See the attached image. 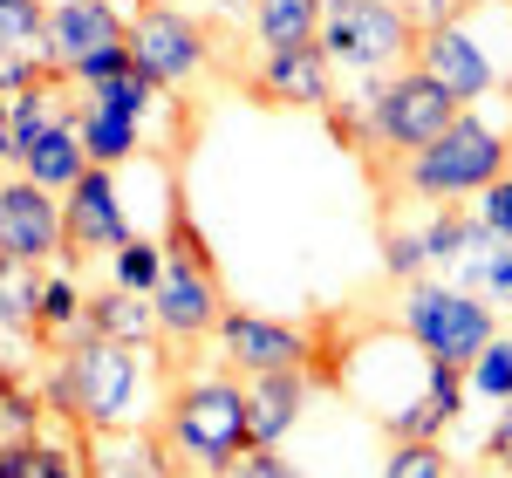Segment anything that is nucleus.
<instances>
[{
  "mask_svg": "<svg viewBox=\"0 0 512 478\" xmlns=\"http://www.w3.org/2000/svg\"><path fill=\"white\" fill-rule=\"evenodd\" d=\"M82 110V96H76V82L62 76V69H41L28 89H14L7 96V151L21 158L35 137H48V130H69Z\"/></svg>",
  "mask_w": 512,
  "mask_h": 478,
  "instance_id": "16",
  "label": "nucleus"
},
{
  "mask_svg": "<svg viewBox=\"0 0 512 478\" xmlns=\"http://www.w3.org/2000/svg\"><path fill=\"white\" fill-rule=\"evenodd\" d=\"M383 478H451V458H444L431 438H396Z\"/></svg>",
  "mask_w": 512,
  "mask_h": 478,
  "instance_id": "27",
  "label": "nucleus"
},
{
  "mask_svg": "<svg viewBox=\"0 0 512 478\" xmlns=\"http://www.w3.org/2000/svg\"><path fill=\"white\" fill-rule=\"evenodd\" d=\"M219 478H301V472L280 458L274 444H253V451H239V458H233V465H226Z\"/></svg>",
  "mask_w": 512,
  "mask_h": 478,
  "instance_id": "30",
  "label": "nucleus"
},
{
  "mask_svg": "<svg viewBox=\"0 0 512 478\" xmlns=\"http://www.w3.org/2000/svg\"><path fill=\"white\" fill-rule=\"evenodd\" d=\"M14 164H21V178H35L41 192H55V199H62L82 171H89V151H82L76 123H69V130H48V137H35V144H28Z\"/></svg>",
  "mask_w": 512,
  "mask_h": 478,
  "instance_id": "19",
  "label": "nucleus"
},
{
  "mask_svg": "<svg viewBox=\"0 0 512 478\" xmlns=\"http://www.w3.org/2000/svg\"><path fill=\"white\" fill-rule=\"evenodd\" d=\"M335 7H355V0H321V14H335Z\"/></svg>",
  "mask_w": 512,
  "mask_h": 478,
  "instance_id": "37",
  "label": "nucleus"
},
{
  "mask_svg": "<svg viewBox=\"0 0 512 478\" xmlns=\"http://www.w3.org/2000/svg\"><path fill=\"white\" fill-rule=\"evenodd\" d=\"M506 89H512V82H506Z\"/></svg>",
  "mask_w": 512,
  "mask_h": 478,
  "instance_id": "39",
  "label": "nucleus"
},
{
  "mask_svg": "<svg viewBox=\"0 0 512 478\" xmlns=\"http://www.w3.org/2000/svg\"><path fill=\"white\" fill-rule=\"evenodd\" d=\"M417 69L431 82H444L458 103H478L485 89H499V62H492V48L478 35V14L472 7H458L451 21H437V28H417Z\"/></svg>",
  "mask_w": 512,
  "mask_h": 478,
  "instance_id": "10",
  "label": "nucleus"
},
{
  "mask_svg": "<svg viewBox=\"0 0 512 478\" xmlns=\"http://www.w3.org/2000/svg\"><path fill=\"white\" fill-rule=\"evenodd\" d=\"M458 7H465V0H403V14H410L417 28H437V21H451Z\"/></svg>",
  "mask_w": 512,
  "mask_h": 478,
  "instance_id": "31",
  "label": "nucleus"
},
{
  "mask_svg": "<svg viewBox=\"0 0 512 478\" xmlns=\"http://www.w3.org/2000/svg\"><path fill=\"white\" fill-rule=\"evenodd\" d=\"M41 267L28 260H0V335L14 342H41Z\"/></svg>",
  "mask_w": 512,
  "mask_h": 478,
  "instance_id": "20",
  "label": "nucleus"
},
{
  "mask_svg": "<svg viewBox=\"0 0 512 478\" xmlns=\"http://www.w3.org/2000/svg\"><path fill=\"white\" fill-rule=\"evenodd\" d=\"M151 308H158V335L171 349H198L205 335H219L226 280H219V267H212V253H205V239L192 233L185 212L164 226V274L151 287Z\"/></svg>",
  "mask_w": 512,
  "mask_h": 478,
  "instance_id": "4",
  "label": "nucleus"
},
{
  "mask_svg": "<svg viewBox=\"0 0 512 478\" xmlns=\"http://www.w3.org/2000/svg\"><path fill=\"white\" fill-rule=\"evenodd\" d=\"M0 478H82V444L55 438H21V444H0Z\"/></svg>",
  "mask_w": 512,
  "mask_h": 478,
  "instance_id": "22",
  "label": "nucleus"
},
{
  "mask_svg": "<svg viewBox=\"0 0 512 478\" xmlns=\"http://www.w3.org/2000/svg\"><path fill=\"white\" fill-rule=\"evenodd\" d=\"M472 219L499 239V246H512V164L492 178V185H485V192H478V212H472Z\"/></svg>",
  "mask_w": 512,
  "mask_h": 478,
  "instance_id": "29",
  "label": "nucleus"
},
{
  "mask_svg": "<svg viewBox=\"0 0 512 478\" xmlns=\"http://www.w3.org/2000/svg\"><path fill=\"white\" fill-rule=\"evenodd\" d=\"M458 110H465V103H458L444 82H431L417 62H410V69H396V76H376V82H369V96H362L369 144H376V151H390V158L424 151V144H431Z\"/></svg>",
  "mask_w": 512,
  "mask_h": 478,
  "instance_id": "5",
  "label": "nucleus"
},
{
  "mask_svg": "<svg viewBox=\"0 0 512 478\" xmlns=\"http://www.w3.org/2000/svg\"><path fill=\"white\" fill-rule=\"evenodd\" d=\"M164 274V246H151V239H130L117 253V287H130V294H151Z\"/></svg>",
  "mask_w": 512,
  "mask_h": 478,
  "instance_id": "28",
  "label": "nucleus"
},
{
  "mask_svg": "<svg viewBox=\"0 0 512 478\" xmlns=\"http://www.w3.org/2000/svg\"><path fill=\"white\" fill-rule=\"evenodd\" d=\"M144 390L158 397V362H144L137 342L82 335L69 349H55L41 403L69 431H117V424H144Z\"/></svg>",
  "mask_w": 512,
  "mask_h": 478,
  "instance_id": "1",
  "label": "nucleus"
},
{
  "mask_svg": "<svg viewBox=\"0 0 512 478\" xmlns=\"http://www.w3.org/2000/svg\"><path fill=\"white\" fill-rule=\"evenodd\" d=\"M76 137H82V151H89V164H123V158H137V144H144V123L123 117V110H103V103H89V96H82Z\"/></svg>",
  "mask_w": 512,
  "mask_h": 478,
  "instance_id": "21",
  "label": "nucleus"
},
{
  "mask_svg": "<svg viewBox=\"0 0 512 478\" xmlns=\"http://www.w3.org/2000/svg\"><path fill=\"white\" fill-rule=\"evenodd\" d=\"M82 96H89V103H103V110H123V117H137V123H144V110H158V96H164V89H158L151 76H144L137 62H130V69H117V76L89 82Z\"/></svg>",
  "mask_w": 512,
  "mask_h": 478,
  "instance_id": "25",
  "label": "nucleus"
},
{
  "mask_svg": "<svg viewBox=\"0 0 512 478\" xmlns=\"http://www.w3.org/2000/svg\"><path fill=\"white\" fill-rule=\"evenodd\" d=\"M171 7H185V14H192V7H219V0H171Z\"/></svg>",
  "mask_w": 512,
  "mask_h": 478,
  "instance_id": "36",
  "label": "nucleus"
},
{
  "mask_svg": "<svg viewBox=\"0 0 512 478\" xmlns=\"http://www.w3.org/2000/svg\"><path fill=\"white\" fill-rule=\"evenodd\" d=\"M164 444L185 472L219 478L239 451H253V431H246V390L233 376H192L178 383L171 403H164Z\"/></svg>",
  "mask_w": 512,
  "mask_h": 478,
  "instance_id": "2",
  "label": "nucleus"
},
{
  "mask_svg": "<svg viewBox=\"0 0 512 478\" xmlns=\"http://www.w3.org/2000/svg\"><path fill=\"white\" fill-rule=\"evenodd\" d=\"M321 48H328V62H342V69L383 76V69H396V62L417 55V21L403 14V0H355V7L321 14Z\"/></svg>",
  "mask_w": 512,
  "mask_h": 478,
  "instance_id": "7",
  "label": "nucleus"
},
{
  "mask_svg": "<svg viewBox=\"0 0 512 478\" xmlns=\"http://www.w3.org/2000/svg\"><path fill=\"white\" fill-rule=\"evenodd\" d=\"M485 294H492V301H512V246L485 267Z\"/></svg>",
  "mask_w": 512,
  "mask_h": 478,
  "instance_id": "32",
  "label": "nucleus"
},
{
  "mask_svg": "<svg viewBox=\"0 0 512 478\" xmlns=\"http://www.w3.org/2000/svg\"><path fill=\"white\" fill-rule=\"evenodd\" d=\"M0 55L48 69V7L41 0H0Z\"/></svg>",
  "mask_w": 512,
  "mask_h": 478,
  "instance_id": "24",
  "label": "nucleus"
},
{
  "mask_svg": "<svg viewBox=\"0 0 512 478\" xmlns=\"http://www.w3.org/2000/svg\"><path fill=\"white\" fill-rule=\"evenodd\" d=\"M219 356L233 376H260V369H308L315 362V342L301 328H287L274 315H246V308H226L219 315Z\"/></svg>",
  "mask_w": 512,
  "mask_h": 478,
  "instance_id": "12",
  "label": "nucleus"
},
{
  "mask_svg": "<svg viewBox=\"0 0 512 478\" xmlns=\"http://www.w3.org/2000/svg\"><path fill=\"white\" fill-rule=\"evenodd\" d=\"M130 41V21L117 14V0H55L48 7V69H76L82 55Z\"/></svg>",
  "mask_w": 512,
  "mask_h": 478,
  "instance_id": "15",
  "label": "nucleus"
},
{
  "mask_svg": "<svg viewBox=\"0 0 512 478\" xmlns=\"http://www.w3.org/2000/svg\"><path fill=\"white\" fill-rule=\"evenodd\" d=\"M253 35L267 48L321 41V0H253Z\"/></svg>",
  "mask_w": 512,
  "mask_h": 478,
  "instance_id": "23",
  "label": "nucleus"
},
{
  "mask_svg": "<svg viewBox=\"0 0 512 478\" xmlns=\"http://www.w3.org/2000/svg\"><path fill=\"white\" fill-rule=\"evenodd\" d=\"M239 390H246L253 444H280L287 424L301 417V403H308V369H260V376H239Z\"/></svg>",
  "mask_w": 512,
  "mask_h": 478,
  "instance_id": "17",
  "label": "nucleus"
},
{
  "mask_svg": "<svg viewBox=\"0 0 512 478\" xmlns=\"http://www.w3.org/2000/svg\"><path fill=\"white\" fill-rule=\"evenodd\" d=\"M485 458H492V465H506V472H512V403H506V417H499V431L485 438Z\"/></svg>",
  "mask_w": 512,
  "mask_h": 478,
  "instance_id": "34",
  "label": "nucleus"
},
{
  "mask_svg": "<svg viewBox=\"0 0 512 478\" xmlns=\"http://www.w3.org/2000/svg\"><path fill=\"white\" fill-rule=\"evenodd\" d=\"M396 164H403L396 185H403L410 199H431V205L478 199V192L512 164V137L492 130V123H478L472 110H458L424 151H410V158H396Z\"/></svg>",
  "mask_w": 512,
  "mask_h": 478,
  "instance_id": "3",
  "label": "nucleus"
},
{
  "mask_svg": "<svg viewBox=\"0 0 512 478\" xmlns=\"http://www.w3.org/2000/svg\"><path fill=\"white\" fill-rule=\"evenodd\" d=\"M403 335L431 362H444V369H472L478 349L499 335V321H492V301H478L465 287L410 280V294H403Z\"/></svg>",
  "mask_w": 512,
  "mask_h": 478,
  "instance_id": "6",
  "label": "nucleus"
},
{
  "mask_svg": "<svg viewBox=\"0 0 512 478\" xmlns=\"http://www.w3.org/2000/svg\"><path fill=\"white\" fill-rule=\"evenodd\" d=\"M0 164H14V151H7V96H0Z\"/></svg>",
  "mask_w": 512,
  "mask_h": 478,
  "instance_id": "35",
  "label": "nucleus"
},
{
  "mask_svg": "<svg viewBox=\"0 0 512 478\" xmlns=\"http://www.w3.org/2000/svg\"><path fill=\"white\" fill-rule=\"evenodd\" d=\"M0 260H28V267L62 260V199L21 171L0 178Z\"/></svg>",
  "mask_w": 512,
  "mask_h": 478,
  "instance_id": "11",
  "label": "nucleus"
},
{
  "mask_svg": "<svg viewBox=\"0 0 512 478\" xmlns=\"http://www.w3.org/2000/svg\"><path fill=\"white\" fill-rule=\"evenodd\" d=\"M82 444V478H185L171 458L164 431L151 424H117V431H76Z\"/></svg>",
  "mask_w": 512,
  "mask_h": 478,
  "instance_id": "13",
  "label": "nucleus"
},
{
  "mask_svg": "<svg viewBox=\"0 0 512 478\" xmlns=\"http://www.w3.org/2000/svg\"><path fill=\"white\" fill-rule=\"evenodd\" d=\"M328 48L321 41H294V48H267L260 76H253V96L267 103H287V110H328L335 103V76H328Z\"/></svg>",
  "mask_w": 512,
  "mask_h": 478,
  "instance_id": "14",
  "label": "nucleus"
},
{
  "mask_svg": "<svg viewBox=\"0 0 512 478\" xmlns=\"http://www.w3.org/2000/svg\"><path fill=\"white\" fill-rule=\"evenodd\" d=\"M130 239L137 233L117 199V164H89L62 192V267H82L89 253H123Z\"/></svg>",
  "mask_w": 512,
  "mask_h": 478,
  "instance_id": "9",
  "label": "nucleus"
},
{
  "mask_svg": "<svg viewBox=\"0 0 512 478\" xmlns=\"http://www.w3.org/2000/svg\"><path fill=\"white\" fill-rule=\"evenodd\" d=\"M41 69L35 62H14V55H0V96H14V89H28Z\"/></svg>",
  "mask_w": 512,
  "mask_h": 478,
  "instance_id": "33",
  "label": "nucleus"
},
{
  "mask_svg": "<svg viewBox=\"0 0 512 478\" xmlns=\"http://www.w3.org/2000/svg\"><path fill=\"white\" fill-rule=\"evenodd\" d=\"M0 376H7V369H0Z\"/></svg>",
  "mask_w": 512,
  "mask_h": 478,
  "instance_id": "38",
  "label": "nucleus"
},
{
  "mask_svg": "<svg viewBox=\"0 0 512 478\" xmlns=\"http://www.w3.org/2000/svg\"><path fill=\"white\" fill-rule=\"evenodd\" d=\"M205 55H212V35L198 28V14L171 7V0H137V14H130V62L158 89L192 82L205 69Z\"/></svg>",
  "mask_w": 512,
  "mask_h": 478,
  "instance_id": "8",
  "label": "nucleus"
},
{
  "mask_svg": "<svg viewBox=\"0 0 512 478\" xmlns=\"http://www.w3.org/2000/svg\"><path fill=\"white\" fill-rule=\"evenodd\" d=\"M465 383H472L478 397H492V403H512V342L492 335V342L478 349V362L465 369Z\"/></svg>",
  "mask_w": 512,
  "mask_h": 478,
  "instance_id": "26",
  "label": "nucleus"
},
{
  "mask_svg": "<svg viewBox=\"0 0 512 478\" xmlns=\"http://www.w3.org/2000/svg\"><path fill=\"white\" fill-rule=\"evenodd\" d=\"M82 321H89V335H110V342H137V349L158 342V308H151V294H130V287L89 294Z\"/></svg>",
  "mask_w": 512,
  "mask_h": 478,
  "instance_id": "18",
  "label": "nucleus"
}]
</instances>
